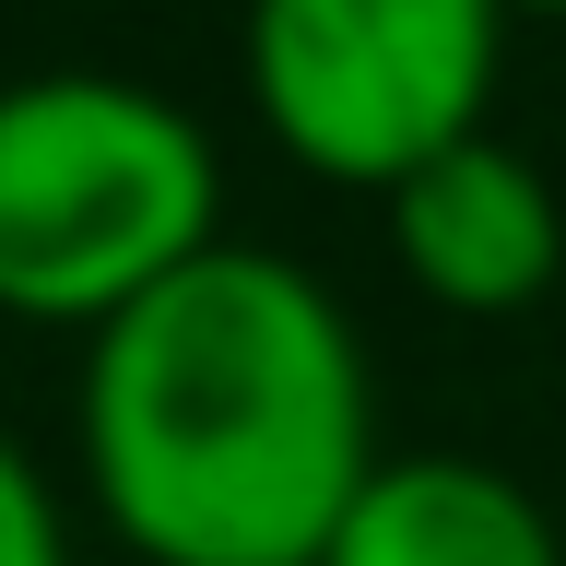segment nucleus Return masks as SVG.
<instances>
[{
	"instance_id": "f257e3e1",
	"label": "nucleus",
	"mask_w": 566,
	"mask_h": 566,
	"mask_svg": "<svg viewBox=\"0 0 566 566\" xmlns=\"http://www.w3.org/2000/svg\"><path fill=\"white\" fill-rule=\"evenodd\" d=\"M83 495L142 566H318L378 472L343 295L272 248H201L83 343Z\"/></svg>"
},
{
	"instance_id": "f03ea898",
	"label": "nucleus",
	"mask_w": 566,
	"mask_h": 566,
	"mask_svg": "<svg viewBox=\"0 0 566 566\" xmlns=\"http://www.w3.org/2000/svg\"><path fill=\"white\" fill-rule=\"evenodd\" d=\"M224 248V154L130 71L0 83V318L95 343L154 283Z\"/></svg>"
},
{
	"instance_id": "7ed1b4c3",
	"label": "nucleus",
	"mask_w": 566,
	"mask_h": 566,
	"mask_svg": "<svg viewBox=\"0 0 566 566\" xmlns=\"http://www.w3.org/2000/svg\"><path fill=\"white\" fill-rule=\"evenodd\" d=\"M248 106L331 189H401L484 130L507 12L495 0H248Z\"/></svg>"
},
{
	"instance_id": "20e7f679",
	"label": "nucleus",
	"mask_w": 566,
	"mask_h": 566,
	"mask_svg": "<svg viewBox=\"0 0 566 566\" xmlns=\"http://www.w3.org/2000/svg\"><path fill=\"white\" fill-rule=\"evenodd\" d=\"M389 260H401V283H413L424 307L449 318H520L555 295L566 272V201L555 177L531 166L520 142H449L437 166H413L401 189H389Z\"/></svg>"
},
{
	"instance_id": "39448f33",
	"label": "nucleus",
	"mask_w": 566,
	"mask_h": 566,
	"mask_svg": "<svg viewBox=\"0 0 566 566\" xmlns=\"http://www.w3.org/2000/svg\"><path fill=\"white\" fill-rule=\"evenodd\" d=\"M318 566H566L555 507L472 449H378Z\"/></svg>"
},
{
	"instance_id": "423d86ee",
	"label": "nucleus",
	"mask_w": 566,
	"mask_h": 566,
	"mask_svg": "<svg viewBox=\"0 0 566 566\" xmlns=\"http://www.w3.org/2000/svg\"><path fill=\"white\" fill-rule=\"evenodd\" d=\"M0 566H71V507L12 424H0Z\"/></svg>"
},
{
	"instance_id": "0eeeda50",
	"label": "nucleus",
	"mask_w": 566,
	"mask_h": 566,
	"mask_svg": "<svg viewBox=\"0 0 566 566\" xmlns=\"http://www.w3.org/2000/svg\"><path fill=\"white\" fill-rule=\"evenodd\" d=\"M495 12H566V0H495Z\"/></svg>"
}]
</instances>
